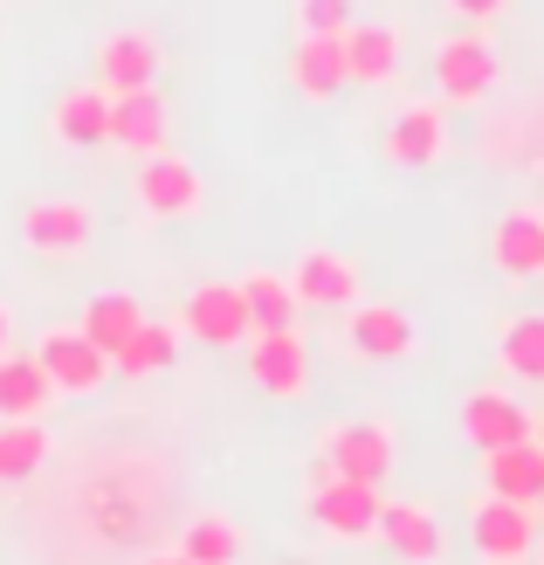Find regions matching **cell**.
<instances>
[{
	"label": "cell",
	"instance_id": "6da1fadb",
	"mask_svg": "<svg viewBox=\"0 0 544 565\" xmlns=\"http://www.w3.org/2000/svg\"><path fill=\"white\" fill-rule=\"evenodd\" d=\"M380 490L372 483H345V476H331L324 462L310 469V497H303V511H310V524H324L331 539H372V531H380Z\"/></svg>",
	"mask_w": 544,
	"mask_h": 565
},
{
	"label": "cell",
	"instance_id": "7a4b0ae2",
	"mask_svg": "<svg viewBox=\"0 0 544 565\" xmlns=\"http://www.w3.org/2000/svg\"><path fill=\"white\" fill-rule=\"evenodd\" d=\"M469 545L482 565H524L537 545V511L531 503H510V497H482L469 511Z\"/></svg>",
	"mask_w": 544,
	"mask_h": 565
},
{
	"label": "cell",
	"instance_id": "3957f363",
	"mask_svg": "<svg viewBox=\"0 0 544 565\" xmlns=\"http://www.w3.org/2000/svg\"><path fill=\"white\" fill-rule=\"evenodd\" d=\"M35 365H42V380L63 393V401H90V393L110 380V359L83 331H49L35 345Z\"/></svg>",
	"mask_w": 544,
	"mask_h": 565
},
{
	"label": "cell",
	"instance_id": "277c9868",
	"mask_svg": "<svg viewBox=\"0 0 544 565\" xmlns=\"http://www.w3.org/2000/svg\"><path fill=\"white\" fill-rule=\"evenodd\" d=\"M324 469L345 476V483L386 490V476H393V435L380 428V420H345V428H331V441H324Z\"/></svg>",
	"mask_w": 544,
	"mask_h": 565
},
{
	"label": "cell",
	"instance_id": "5b68a950",
	"mask_svg": "<svg viewBox=\"0 0 544 565\" xmlns=\"http://www.w3.org/2000/svg\"><path fill=\"white\" fill-rule=\"evenodd\" d=\"M180 331H193L200 345H242L248 338L242 282H193L186 303H180Z\"/></svg>",
	"mask_w": 544,
	"mask_h": 565
},
{
	"label": "cell",
	"instance_id": "8992f818",
	"mask_svg": "<svg viewBox=\"0 0 544 565\" xmlns=\"http://www.w3.org/2000/svg\"><path fill=\"white\" fill-rule=\"evenodd\" d=\"M248 380L269 393V401H303L310 386V352L297 331H255L248 338Z\"/></svg>",
	"mask_w": 544,
	"mask_h": 565
},
{
	"label": "cell",
	"instance_id": "52a82bcc",
	"mask_svg": "<svg viewBox=\"0 0 544 565\" xmlns=\"http://www.w3.org/2000/svg\"><path fill=\"white\" fill-rule=\"evenodd\" d=\"M380 545L399 565H441L448 558V531H441L435 511H420V503H380Z\"/></svg>",
	"mask_w": 544,
	"mask_h": 565
},
{
	"label": "cell",
	"instance_id": "ba28073f",
	"mask_svg": "<svg viewBox=\"0 0 544 565\" xmlns=\"http://www.w3.org/2000/svg\"><path fill=\"white\" fill-rule=\"evenodd\" d=\"M138 207L159 214V221L200 214V173L186 159H173V152H152L146 166H138Z\"/></svg>",
	"mask_w": 544,
	"mask_h": 565
},
{
	"label": "cell",
	"instance_id": "9c48e42d",
	"mask_svg": "<svg viewBox=\"0 0 544 565\" xmlns=\"http://www.w3.org/2000/svg\"><path fill=\"white\" fill-rule=\"evenodd\" d=\"M435 83H441L448 104L490 97V83H497V49L482 42V35H455V42H441V55H435Z\"/></svg>",
	"mask_w": 544,
	"mask_h": 565
},
{
	"label": "cell",
	"instance_id": "30bf717a",
	"mask_svg": "<svg viewBox=\"0 0 544 565\" xmlns=\"http://www.w3.org/2000/svg\"><path fill=\"white\" fill-rule=\"evenodd\" d=\"M462 435L476 456H490V448H510V441H531V414L510 401V393L497 386H476L469 401H462Z\"/></svg>",
	"mask_w": 544,
	"mask_h": 565
},
{
	"label": "cell",
	"instance_id": "8fae6325",
	"mask_svg": "<svg viewBox=\"0 0 544 565\" xmlns=\"http://www.w3.org/2000/svg\"><path fill=\"white\" fill-rule=\"evenodd\" d=\"M21 242L35 256H83L90 248V207L83 201H35L21 214Z\"/></svg>",
	"mask_w": 544,
	"mask_h": 565
},
{
	"label": "cell",
	"instance_id": "7c38bea8",
	"mask_svg": "<svg viewBox=\"0 0 544 565\" xmlns=\"http://www.w3.org/2000/svg\"><path fill=\"white\" fill-rule=\"evenodd\" d=\"M290 290H297L303 310H352L359 303V269L338 256V248H310L290 269Z\"/></svg>",
	"mask_w": 544,
	"mask_h": 565
},
{
	"label": "cell",
	"instance_id": "4fadbf2b",
	"mask_svg": "<svg viewBox=\"0 0 544 565\" xmlns=\"http://www.w3.org/2000/svg\"><path fill=\"white\" fill-rule=\"evenodd\" d=\"M146 83H159V42H152V35L125 28V35H104V42H97V90H104V97L146 90Z\"/></svg>",
	"mask_w": 544,
	"mask_h": 565
},
{
	"label": "cell",
	"instance_id": "5bb4252c",
	"mask_svg": "<svg viewBox=\"0 0 544 565\" xmlns=\"http://www.w3.org/2000/svg\"><path fill=\"white\" fill-rule=\"evenodd\" d=\"M166 97L152 90H118L110 97V146H125V152H138V159H152V152H166Z\"/></svg>",
	"mask_w": 544,
	"mask_h": 565
},
{
	"label": "cell",
	"instance_id": "9a60e30c",
	"mask_svg": "<svg viewBox=\"0 0 544 565\" xmlns=\"http://www.w3.org/2000/svg\"><path fill=\"white\" fill-rule=\"evenodd\" d=\"M290 83H297V97L331 104L352 83V70H345V35H303L297 55H290Z\"/></svg>",
	"mask_w": 544,
	"mask_h": 565
},
{
	"label": "cell",
	"instance_id": "2e32d148",
	"mask_svg": "<svg viewBox=\"0 0 544 565\" xmlns=\"http://www.w3.org/2000/svg\"><path fill=\"white\" fill-rule=\"evenodd\" d=\"M482 490L510 497V503H531V511H537V497H544V448L537 441L490 448V456H482Z\"/></svg>",
	"mask_w": 544,
	"mask_h": 565
},
{
	"label": "cell",
	"instance_id": "e0dca14e",
	"mask_svg": "<svg viewBox=\"0 0 544 565\" xmlns=\"http://www.w3.org/2000/svg\"><path fill=\"white\" fill-rule=\"evenodd\" d=\"M490 263H497L510 282L544 276V214H537V207H518V214H503V221H497V235H490Z\"/></svg>",
	"mask_w": 544,
	"mask_h": 565
},
{
	"label": "cell",
	"instance_id": "ac0fdd59",
	"mask_svg": "<svg viewBox=\"0 0 544 565\" xmlns=\"http://www.w3.org/2000/svg\"><path fill=\"white\" fill-rule=\"evenodd\" d=\"M441 152H448V118H441L435 104H414V110H399V118H393V131H386V159L393 166H407V173H414V166H435Z\"/></svg>",
	"mask_w": 544,
	"mask_h": 565
},
{
	"label": "cell",
	"instance_id": "d6986e66",
	"mask_svg": "<svg viewBox=\"0 0 544 565\" xmlns=\"http://www.w3.org/2000/svg\"><path fill=\"white\" fill-rule=\"evenodd\" d=\"M352 352L359 359H407L414 352V324H407V310H393V303H352Z\"/></svg>",
	"mask_w": 544,
	"mask_h": 565
},
{
	"label": "cell",
	"instance_id": "ffe728a7",
	"mask_svg": "<svg viewBox=\"0 0 544 565\" xmlns=\"http://www.w3.org/2000/svg\"><path fill=\"white\" fill-rule=\"evenodd\" d=\"M173 359H180V324H152L146 318L118 352H110V373H118V380H159Z\"/></svg>",
	"mask_w": 544,
	"mask_h": 565
},
{
	"label": "cell",
	"instance_id": "44dd1931",
	"mask_svg": "<svg viewBox=\"0 0 544 565\" xmlns=\"http://www.w3.org/2000/svg\"><path fill=\"white\" fill-rule=\"evenodd\" d=\"M242 303H248V338L255 331H297V290H290V276H276V269H248L242 276Z\"/></svg>",
	"mask_w": 544,
	"mask_h": 565
},
{
	"label": "cell",
	"instance_id": "7402d4cb",
	"mask_svg": "<svg viewBox=\"0 0 544 565\" xmlns=\"http://www.w3.org/2000/svg\"><path fill=\"white\" fill-rule=\"evenodd\" d=\"M497 365L524 386H544V310H518L497 338Z\"/></svg>",
	"mask_w": 544,
	"mask_h": 565
},
{
	"label": "cell",
	"instance_id": "603a6c76",
	"mask_svg": "<svg viewBox=\"0 0 544 565\" xmlns=\"http://www.w3.org/2000/svg\"><path fill=\"white\" fill-rule=\"evenodd\" d=\"M55 138L63 146H110V97L97 83H83V90H70L55 104Z\"/></svg>",
	"mask_w": 544,
	"mask_h": 565
},
{
	"label": "cell",
	"instance_id": "cb8c5ba5",
	"mask_svg": "<svg viewBox=\"0 0 544 565\" xmlns=\"http://www.w3.org/2000/svg\"><path fill=\"white\" fill-rule=\"evenodd\" d=\"M138 324H146V303H138V297H125V290H104V297H90V303H83V338H90V345H97L104 359L118 352V345H125V338H131Z\"/></svg>",
	"mask_w": 544,
	"mask_h": 565
},
{
	"label": "cell",
	"instance_id": "d4e9b609",
	"mask_svg": "<svg viewBox=\"0 0 544 565\" xmlns=\"http://www.w3.org/2000/svg\"><path fill=\"white\" fill-rule=\"evenodd\" d=\"M55 401V386L42 380L35 359H8L0 352V420H35Z\"/></svg>",
	"mask_w": 544,
	"mask_h": 565
},
{
	"label": "cell",
	"instance_id": "484cf974",
	"mask_svg": "<svg viewBox=\"0 0 544 565\" xmlns=\"http://www.w3.org/2000/svg\"><path fill=\"white\" fill-rule=\"evenodd\" d=\"M345 70H352V83H393V70H399V35L393 28H345Z\"/></svg>",
	"mask_w": 544,
	"mask_h": 565
},
{
	"label": "cell",
	"instance_id": "4316f807",
	"mask_svg": "<svg viewBox=\"0 0 544 565\" xmlns=\"http://www.w3.org/2000/svg\"><path fill=\"white\" fill-rule=\"evenodd\" d=\"M49 462V428L42 420H0V483H28Z\"/></svg>",
	"mask_w": 544,
	"mask_h": 565
},
{
	"label": "cell",
	"instance_id": "83f0119b",
	"mask_svg": "<svg viewBox=\"0 0 544 565\" xmlns=\"http://www.w3.org/2000/svg\"><path fill=\"white\" fill-rule=\"evenodd\" d=\"M186 565H235L242 558V524L235 518H193L186 539H180Z\"/></svg>",
	"mask_w": 544,
	"mask_h": 565
},
{
	"label": "cell",
	"instance_id": "f1b7e54d",
	"mask_svg": "<svg viewBox=\"0 0 544 565\" xmlns=\"http://www.w3.org/2000/svg\"><path fill=\"white\" fill-rule=\"evenodd\" d=\"M303 35H345L352 28V0H297Z\"/></svg>",
	"mask_w": 544,
	"mask_h": 565
},
{
	"label": "cell",
	"instance_id": "f546056e",
	"mask_svg": "<svg viewBox=\"0 0 544 565\" xmlns=\"http://www.w3.org/2000/svg\"><path fill=\"white\" fill-rule=\"evenodd\" d=\"M448 8H455V14H469V21H490V14L510 8V0H448Z\"/></svg>",
	"mask_w": 544,
	"mask_h": 565
},
{
	"label": "cell",
	"instance_id": "4dcf8cb0",
	"mask_svg": "<svg viewBox=\"0 0 544 565\" xmlns=\"http://www.w3.org/2000/svg\"><path fill=\"white\" fill-rule=\"evenodd\" d=\"M0 345H8V303H0Z\"/></svg>",
	"mask_w": 544,
	"mask_h": 565
},
{
	"label": "cell",
	"instance_id": "1f68e13d",
	"mask_svg": "<svg viewBox=\"0 0 544 565\" xmlns=\"http://www.w3.org/2000/svg\"><path fill=\"white\" fill-rule=\"evenodd\" d=\"M531 441H537V448H544V420H531Z\"/></svg>",
	"mask_w": 544,
	"mask_h": 565
},
{
	"label": "cell",
	"instance_id": "d6a6232c",
	"mask_svg": "<svg viewBox=\"0 0 544 565\" xmlns=\"http://www.w3.org/2000/svg\"><path fill=\"white\" fill-rule=\"evenodd\" d=\"M152 565H186V558H152Z\"/></svg>",
	"mask_w": 544,
	"mask_h": 565
},
{
	"label": "cell",
	"instance_id": "836d02e7",
	"mask_svg": "<svg viewBox=\"0 0 544 565\" xmlns=\"http://www.w3.org/2000/svg\"><path fill=\"white\" fill-rule=\"evenodd\" d=\"M537 511H544V497H537Z\"/></svg>",
	"mask_w": 544,
	"mask_h": 565
}]
</instances>
